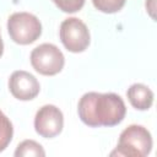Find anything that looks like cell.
<instances>
[{"mask_svg": "<svg viewBox=\"0 0 157 157\" xmlns=\"http://www.w3.org/2000/svg\"><path fill=\"white\" fill-rule=\"evenodd\" d=\"M77 113L81 121L90 128H109L124 120L126 107L117 93L87 92L78 101Z\"/></svg>", "mask_w": 157, "mask_h": 157, "instance_id": "1", "label": "cell"}, {"mask_svg": "<svg viewBox=\"0 0 157 157\" xmlns=\"http://www.w3.org/2000/svg\"><path fill=\"white\" fill-rule=\"evenodd\" d=\"M152 150V136L150 131L137 124L129 125L125 128L120 136L118 145L110 156H124V157H146Z\"/></svg>", "mask_w": 157, "mask_h": 157, "instance_id": "2", "label": "cell"}, {"mask_svg": "<svg viewBox=\"0 0 157 157\" xmlns=\"http://www.w3.org/2000/svg\"><path fill=\"white\" fill-rule=\"evenodd\" d=\"M7 32L15 43L27 45L40 37L42 23L29 12H15L7 20Z\"/></svg>", "mask_w": 157, "mask_h": 157, "instance_id": "3", "label": "cell"}, {"mask_svg": "<svg viewBox=\"0 0 157 157\" xmlns=\"http://www.w3.org/2000/svg\"><path fill=\"white\" fill-rule=\"evenodd\" d=\"M29 59L32 67L44 76H54L59 74L65 64L64 54L52 43H43L36 47L32 50Z\"/></svg>", "mask_w": 157, "mask_h": 157, "instance_id": "4", "label": "cell"}, {"mask_svg": "<svg viewBox=\"0 0 157 157\" xmlns=\"http://www.w3.org/2000/svg\"><path fill=\"white\" fill-rule=\"evenodd\" d=\"M59 36L63 45L71 53L85 52L91 42L88 27L77 17L65 18L60 25Z\"/></svg>", "mask_w": 157, "mask_h": 157, "instance_id": "5", "label": "cell"}, {"mask_svg": "<svg viewBox=\"0 0 157 157\" xmlns=\"http://www.w3.org/2000/svg\"><path fill=\"white\" fill-rule=\"evenodd\" d=\"M64 115L63 112L53 104L40 107L34 117V130L44 139H53L63 131Z\"/></svg>", "mask_w": 157, "mask_h": 157, "instance_id": "6", "label": "cell"}, {"mask_svg": "<svg viewBox=\"0 0 157 157\" xmlns=\"http://www.w3.org/2000/svg\"><path fill=\"white\" fill-rule=\"evenodd\" d=\"M9 90L18 101H31L36 98L40 91L38 80L25 70H16L9 78Z\"/></svg>", "mask_w": 157, "mask_h": 157, "instance_id": "7", "label": "cell"}, {"mask_svg": "<svg viewBox=\"0 0 157 157\" xmlns=\"http://www.w3.org/2000/svg\"><path fill=\"white\" fill-rule=\"evenodd\" d=\"M130 104L137 110H147L153 103V92L144 83H132L126 91Z\"/></svg>", "mask_w": 157, "mask_h": 157, "instance_id": "8", "label": "cell"}, {"mask_svg": "<svg viewBox=\"0 0 157 157\" xmlns=\"http://www.w3.org/2000/svg\"><path fill=\"white\" fill-rule=\"evenodd\" d=\"M16 157H44L45 156V151L42 147L40 144H38L34 140H23L22 142H20L15 150L13 153Z\"/></svg>", "mask_w": 157, "mask_h": 157, "instance_id": "9", "label": "cell"}, {"mask_svg": "<svg viewBox=\"0 0 157 157\" xmlns=\"http://www.w3.org/2000/svg\"><path fill=\"white\" fill-rule=\"evenodd\" d=\"M13 135V128L10 119L0 109V152H2L11 142Z\"/></svg>", "mask_w": 157, "mask_h": 157, "instance_id": "10", "label": "cell"}, {"mask_svg": "<svg viewBox=\"0 0 157 157\" xmlns=\"http://www.w3.org/2000/svg\"><path fill=\"white\" fill-rule=\"evenodd\" d=\"M126 0H92L93 6L104 13H115L123 9Z\"/></svg>", "mask_w": 157, "mask_h": 157, "instance_id": "11", "label": "cell"}, {"mask_svg": "<svg viewBox=\"0 0 157 157\" xmlns=\"http://www.w3.org/2000/svg\"><path fill=\"white\" fill-rule=\"evenodd\" d=\"M52 1L56 5L59 10L66 13L77 12L85 5V0H52Z\"/></svg>", "mask_w": 157, "mask_h": 157, "instance_id": "12", "label": "cell"}, {"mask_svg": "<svg viewBox=\"0 0 157 157\" xmlns=\"http://www.w3.org/2000/svg\"><path fill=\"white\" fill-rule=\"evenodd\" d=\"M146 9L152 18H155V10H156V0H147L146 1Z\"/></svg>", "mask_w": 157, "mask_h": 157, "instance_id": "13", "label": "cell"}, {"mask_svg": "<svg viewBox=\"0 0 157 157\" xmlns=\"http://www.w3.org/2000/svg\"><path fill=\"white\" fill-rule=\"evenodd\" d=\"M2 53H4V43L1 39V34H0V58L2 56Z\"/></svg>", "mask_w": 157, "mask_h": 157, "instance_id": "14", "label": "cell"}]
</instances>
